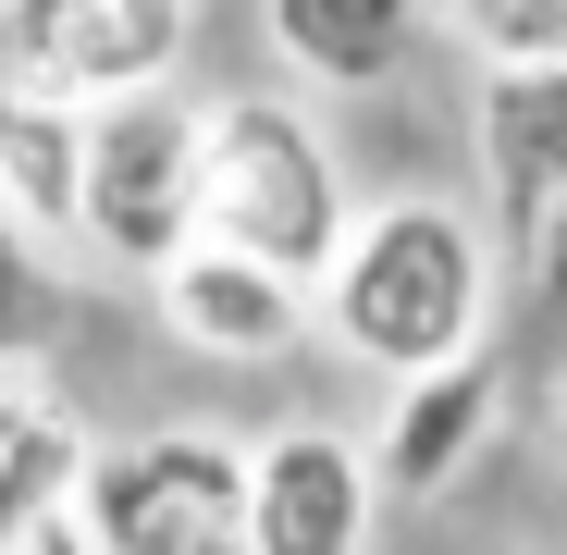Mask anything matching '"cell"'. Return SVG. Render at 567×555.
Instances as JSON below:
<instances>
[{"mask_svg": "<svg viewBox=\"0 0 567 555\" xmlns=\"http://www.w3.org/2000/svg\"><path fill=\"white\" fill-rule=\"evenodd\" d=\"M494 297H506V247L482 210H456V198H383V210H358L346 259L321 271V333L358 358V370H383V383H432V370L456 358H482L494 333Z\"/></svg>", "mask_w": 567, "mask_h": 555, "instance_id": "6da1fadb", "label": "cell"}, {"mask_svg": "<svg viewBox=\"0 0 567 555\" xmlns=\"http://www.w3.org/2000/svg\"><path fill=\"white\" fill-rule=\"evenodd\" d=\"M358 210L346 173L321 148V124L284 100V86H235V100H198V247H235L259 271L321 297V271L346 259Z\"/></svg>", "mask_w": 567, "mask_h": 555, "instance_id": "7a4b0ae2", "label": "cell"}, {"mask_svg": "<svg viewBox=\"0 0 567 555\" xmlns=\"http://www.w3.org/2000/svg\"><path fill=\"white\" fill-rule=\"evenodd\" d=\"M74 235L112 271H136V285H161L198 247V100L185 86L86 112V210H74Z\"/></svg>", "mask_w": 567, "mask_h": 555, "instance_id": "3957f363", "label": "cell"}, {"mask_svg": "<svg viewBox=\"0 0 567 555\" xmlns=\"http://www.w3.org/2000/svg\"><path fill=\"white\" fill-rule=\"evenodd\" d=\"M100 555H247V444L235 432H136L86 470Z\"/></svg>", "mask_w": 567, "mask_h": 555, "instance_id": "277c9868", "label": "cell"}, {"mask_svg": "<svg viewBox=\"0 0 567 555\" xmlns=\"http://www.w3.org/2000/svg\"><path fill=\"white\" fill-rule=\"evenodd\" d=\"M185 50H198V13H173V0H25V13H0V86H38L62 112L185 86Z\"/></svg>", "mask_w": 567, "mask_h": 555, "instance_id": "5b68a950", "label": "cell"}, {"mask_svg": "<svg viewBox=\"0 0 567 555\" xmlns=\"http://www.w3.org/2000/svg\"><path fill=\"white\" fill-rule=\"evenodd\" d=\"M370 456L333 420H284L247 444V555H370Z\"/></svg>", "mask_w": 567, "mask_h": 555, "instance_id": "8992f818", "label": "cell"}, {"mask_svg": "<svg viewBox=\"0 0 567 555\" xmlns=\"http://www.w3.org/2000/svg\"><path fill=\"white\" fill-rule=\"evenodd\" d=\"M494 420H506V370H494V346L456 358V370H432V383H395L383 432H370V494H383V506H432L468 456L494 444Z\"/></svg>", "mask_w": 567, "mask_h": 555, "instance_id": "52a82bcc", "label": "cell"}, {"mask_svg": "<svg viewBox=\"0 0 567 555\" xmlns=\"http://www.w3.org/2000/svg\"><path fill=\"white\" fill-rule=\"evenodd\" d=\"M148 297H161V333L198 346V358H284V346L321 321L309 285H284V271H259V259H235V247H185Z\"/></svg>", "mask_w": 567, "mask_h": 555, "instance_id": "ba28073f", "label": "cell"}, {"mask_svg": "<svg viewBox=\"0 0 567 555\" xmlns=\"http://www.w3.org/2000/svg\"><path fill=\"white\" fill-rule=\"evenodd\" d=\"M555 198H567V74L482 86V210H494V247L518 259Z\"/></svg>", "mask_w": 567, "mask_h": 555, "instance_id": "9c48e42d", "label": "cell"}, {"mask_svg": "<svg viewBox=\"0 0 567 555\" xmlns=\"http://www.w3.org/2000/svg\"><path fill=\"white\" fill-rule=\"evenodd\" d=\"M86 470H100L86 420L62 395H38V383H0V555H25L50 518H74Z\"/></svg>", "mask_w": 567, "mask_h": 555, "instance_id": "30bf717a", "label": "cell"}, {"mask_svg": "<svg viewBox=\"0 0 567 555\" xmlns=\"http://www.w3.org/2000/svg\"><path fill=\"white\" fill-rule=\"evenodd\" d=\"M0 210L38 247L74 235V210H86V112L38 100V86H0Z\"/></svg>", "mask_w": 567, "mask_h": 555, "instance_id": "8fae6325", "label": "cell"}, {"mask_svg": "<svg viewBox=\"0 0 567 555\" xmlns=\"http://www.w3.org/2000/svg\"><path fill=\"white\" fill-rule=\"evenodd\" d=\"M271 62L297 86H383L420 38V13H395V0H271L259 13Z\"/></svg>", "mask_w": 567, "mask_h": 555, "instance_id": "7c38bea8", "label": "cell"}, {"mask_svg": "<svg viewBox=\"0 0 567 555\" xmlns=\"http://www.w3.org/2000/svg\"><path fill=\"white\" fill-rule=\"evenodd\" d=\"M62 309H74V285H62V259L0 210V370H38L50 346H62Z\"/></svg>", "mask_w": 567, "mask_h": 555, "instance_id": "4fadbf2b", "label": "cell"}, {"mask_svg": "<svg viewBox=\"0 0 567 555\" xmlns=\"http://www.w3.org/2000/svg\"><path fill=\"white\" fill-rule=\"evenodd\" d=\"M444 38L482 62L494 86H518V74H567V0H468V13H444Z\"/></svg>", "mask_w": 567, "mask_h": 555, "instance_id": "5bb4252c", "label": "cell"}, {"mask_svg": "<svg viewBox=\"0 0 567 555\" xmlns=\"http://www.w3.org/2000/svg\"><path fill=\"white\" fill-rule=\"evenodd\" d=\"M25 555H100V531H86V506H74V518H50V531H38Z\"/></svg>", "mask_w": 567, "mask_h": 555, "instance_id": "9a60e30c", "label": "cell"}]
</instances>
